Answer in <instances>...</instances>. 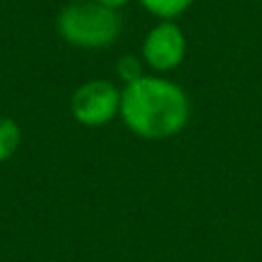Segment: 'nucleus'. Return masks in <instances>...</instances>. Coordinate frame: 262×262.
I'll list each match as a JSON object with an SVG mask.
<instances>
[{"label":"nucleus","mask_w":262,"mask_h":262,"mask_svg":"<svg viewBox=\"0 0 262 262\" xmlns=\"http://www.w3.org/2000/svg\"><path fill=\"white\" fill-rule=\"evenodd\" d=\"M120 118L145 140H166L182 134L191 118L189 95L163 76H140L124 85Z\"/></svg>","instance_id":"f257e3e1"},{"label":"nucleus","mask_w":262,"mask_h":262,"mask_svg":"<svg viewBox=\"0 0 262 262\" xmlns=\"http://www.w3.org/2000/svg\"><path fill=\"white\" fill-rule=\"evenodd\" d=\"M58 35L78 49H106L115 44L122 30L118 9L95 0H78L58 14Z\"/></svg>","instance_id":"f03ea898"},{"label":"nucleus","mask_w":262,"mask_h":262,"mask_svg":"<svg viewBox=\"0 0 262 262\" xmlns=\"http://www.w3.org/2000/svg\"><path fill=\"white\" fill-rule=\"evenodd\" d=\"M122 90L106 78H92L76 88L72 95L69 108L78 124L83 127H104L120 115Z\"/></svg>","instance_id":"7ed1b4c3"},{"label":"nucleus","mask_w":262,"mask_h":262,"mask_svg":"<svg viewBox=\"0 0 262 262\" xmlns=\"http://www.w3.org/2000/svg\"><path fill=\"white\" fill-rule=\"evenodd\" d=\"M140 58L152 72L166 74L177 69L186 58V37L175 21H159L145 35Z\"/></svg>","instance_id":"20e7f679"},{"label":"nucleus","mask_w":262,"mask_h":262,"mask_svg":"<svg viewBox=\"0 0 262 262\" xmlns=\"http://www.w3.org/2000/svg\"><path fill=\"white\" fill-rule=\"evenodd\" d=\"M152 16L161 18V21H172L180 14H184L195 0H138Z\"/></svg>","instance_id":"39448f33"},{"label":"nucleus","mask_w":262,"mask_h":262,"mask_svg":"<svg viewBox=\"0 0 262 262\" xmlns=\"http://www.w3.org/2000/svg\"><path fill=\"white\" fill-rule=\"evenodd\" d=\"M21 145V129L7 115H0V163L12 159Z\"/></svg>","instance_id":"423d86ee"},{"label":"nucleus","mask_w":262,"mask_h":262,"mask_svg":"<svg viewBox=\"0 0 262 262\" xmlns=\"http://www.w3.org/2000/svg\"><path fill=\"white\" fill-rule=\"evenodd\" d=\"M118 76L122 78L124 83H131L136 78L145 76L143 74V60L136 58V55H122L118 60Z\"/></svg>","instance_id":"0eeeda50"},{"label":"nucleus","mask_w":262,"mask_h":262,"mask_svg":"<svg viewBox=\"0 0 262 262\" xmlns=\"http://www.w3.org/2000/svg\"><path fill=\"white\" fill-rule=\"evenodd\" d=\"M95 3H101V5H106V7L120 9V7H124L127 3H131V0H95Z\"/></svg>","instance_id":"6e6552de"}]
</instances>
